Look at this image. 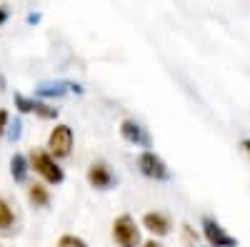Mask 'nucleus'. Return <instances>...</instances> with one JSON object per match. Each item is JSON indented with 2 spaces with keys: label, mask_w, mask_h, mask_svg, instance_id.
I'll use <instances>...</instances> for the list:
<instances>
[{
  "label": "nucleus",
  "mask_w": 250,
  "mask_h": 247,
  "mask_svg": "<svg viewBox=\"0 0 250 247\" xmlns=\"http://www.w3.org/2000/svg\"><path fill=\"white\" fill-rule=\"evenodd\" d=\"M28 162H30V172H35L45 185H62V180H65V170L60 168V162L48 150H40V148L30 150Z\"/></svg>",
  "instance_id": "1"
},
{
  "label": "nucleus",
  "mask_w": 250,
  "mask_h": 247,
  "mask_svg": "<svg viewBox=\"0 0 250 247\" xmlns=\"http://www.w3.org/2000/svg\"><path fill=\"white\" fill-rule=\"evenodd\" d=\"M138 165V170L143 177H148V180H155V182H168L173 180V172L168 168V162H165L155 150H143L135 160Z\"/></svg>",
  "instance_id": "2"
},
{
  "label": "nucleus",
  "mask_w": 250,
  "mask_h": 247,
  "mask_svg": "<svg viewBox=\"0 0 250 247\" xmlns=\"http://www.w3.org/2000/svg\"><path fill=\"white\" fill-rule=\"evenodd\" d=\"M113 240L118 247H140L143 235H140V225L135 222L133 215L123 212L113 220Z\"/></svg>",
  "instance_id": "3"
},
{
  "label": "nucleus",
  "mask_w": 250,
  "mask_h": 247,
  "mask_svg": "<svg viewBox=\"0 0 250 247\" xmlns=\"http://www.w3.org/2000/svg\"><path fill=\"white\" fill-rule=\"evenodd\" d=\"M200 232H203V240L208 242V247H238V237L228 232L223 228V222L213 215L200 217Z\"/></svg>",
  "instance_id": "4"
},
{
  "label": "nucleus",
  "mask_w": 250,
  "mask_h": 247,
  "mask_svg": "<svg viewBox=\"0 0 250 247\" xmlns=\"http://www.w3.org/2000/svg\"><path fill=\"white\" fill-rule=\"evenodd\" d=\"M73 145H75V135H73V128L65 125V122H58V125L50 130L48 135V152L60 162L73 155Z\"/></svg>",
  "instance_id": "5"
},
{
  "label": "nucleus",
  "mask_w": 250,
  "mask_h": 247,
  "mask_svg": "<svg viewBox=\"0 0 250 247\" xmlns=\"http://www.w3.org/2000/svg\"><path fill=\"white\" fill-rule=\"evenodd\" d=\"M85 180H88L90 188L98 190V192H108V190H113L118 185V177H115V172L110 170V165L105 160H93L88 165Z\"/></svg>",
  "instance_id": "6"
},
{
  "label": "nucleus",
  "mask_w": 250,
  "mask_h": 247,
  "mask_svg": "<svg viewBox=\"0 0 250 247\" xmlns=\"http://www.w3.org/2000/svg\"><path fill=\"white\" fill-rule=\"evenodd\" d=\"M120 137L125 142H130V145H135V148H143V150H150L153 148V137H150L148 128L140 125V122L133 120V117H125L120 122Z\"/></svg>",
  "instance_id": "7"
},
{
  "label": "nucleus",
  "mask_w": 250,
  "mask_h": 247,
  "mask_svg": "<svg viewBox=\"0 0 250 247\" xmlns=\"http://www.w3.org/2000/svg\"><path fill=\"white\" fill-rule=\"evenodd\" d=\"M140 228L148 230L153 235V240H160V237H168L173 232V220L165 215V212H160V210H150V212L143 215Z\"/></svg>",
  "instance_id": "8"
},
{
  "label": "nucleus",
  "mask_w": 250,
  "mask_h": 247,
  "mask_svg": "<svg viewBox=\"0 0 250 247\" xmlns=\"http://www.w3.org/2000/svg\"><path fill=\"white\" fill-rule=\"evenodd\" d=\"M18 230H20V220L13 202L5 195H0V237H13L18 235Z\"/></svg>",
  "instance_id": "9"
},
{
  "label": "nucleus",
  "mask_w": 250,
  "mask_h": 247,
  "mask_svg": "<svg viewBox=\"0 0 250 247\" xmlns=\"http://www.w3.org/2000/svg\"><path fill=\"white\" fill-rule=\"evenodd\" d=\"M68 93H75L80 95L83 88L78 85V82H68V80H58V82H43V85L35 88V95L38 97H62Z\"/></svg>",
  "instance_id": "10"
},
{
  "label": "nucleus",
  "mask_w": 250,
  "mask_h": 247,
  "mask_svg": "<svg viewBox=\"0 0 250 247\" xmlns=\"http://www.w3.org/2000/svg\"><path fill=\"white\" fill-rule=\"evenodd\" d=\"M28 202L33 205L35 210H48L50 202H53L50 188H48L45 182H33V185H28Z\"/></svg>",
  "instance_id": "11"
},
{
  "label": "nucleus",
  "mask_w": 250,
  "mask_h": 247,
  "mask_svg": "<svg viewBox=\"0 0 250 247\" xmlns=\"http://www.w3.org/2000/svg\"><path fill=\"white\" fill-rule=\"evenodd\" d=\"M28 175H30V162H28V155L15 152V155L10 157V177H13L18 185H25V182H28Z\"/></svg>",
  "instance_id": "12"
},
{
  "label": "nucleus",
  "mask_w": 250,
  "mask_h": 247,
  "mask_svg": "<svg viewBox=\"0 0 250 247\" xmlns=\"http://www.w3.org/2000/svg\"><path fill=\"white\" fill-rule=\"evenodd\" d=\"M30 115H35L40 120H58V108L48 105L43 100H33V113Z\"/></svg>",
  "instance_id": "13"
},
{
  "label": "nucleus",
  "mask_w": 250,
  "mask_h": 247,
  "mask_svg": "<svg viewBox=\"0 0 250 247\" xmlns=\"http://www.w3.org/2000/svg\"><path fill=\"white\" fill-rule=\"evenodd\" d=\"M55 247H90L85 240H83L80 235H73V232H65L58 237V245Z\"/></svg>",
  "instance_id": "14"
},
{
  "label": "nucleus",
  "mask_w": 250,
  "mask_h": 247,
  "mask_svg": "<svg viewBox=\"0 0 250 247\" xmlns=\"http://www.w3.org/2000/svg\"><path fill=\"white\" fill-rule=\"evenodd\" d=\"M180 235H183L185 247H198V232H195V228H190L188 222L180 225Z\"/></svg>",
  "instance_id": "15"
},
{
  "label": "nucleus",
  "mask_w": 250,
  "mask_h": 247,
  "mask_svg": "<svg viewBox=\"0 0 250 247\" xmlns=\"http://www.w3.org/2000/svg\"><path fill=\"white\" fill-rule=\"evenodd\" d=\"M8 128H10V113L8 110H0V140L5 137Z\"/></svg>",
  "instance_id": "16"
},
{
  "label": "nucleus",
  "mask_w": 250,
  "mask_h": 247,
  "mask_svg": "<svg viewBox=\"0 0 250 247\" xmlns=\"http://www.w3.org/2000/svg\"><path fill=\"white\" fill-rule=\"evenodd\" d=\"M8 18H10V10H8L5 5H0V28L8 23Z\"/></svg>",
  "instance_id": "17"
},
{
  "label": "nucleus",
  "mask_w": 250,
  "mask_h": 247,
  "mask_svg": "<svg viewBox=\"0 0 250 247\" xmlns=\"http://www.w3.org/2000/svg\"><path fill=\"white\" fill-rule=\"evenodd\" d=\"M240 150L250 157V137H243V140H240Z\"/></svg>",
  "instance_id": "18"
},
{
  "label": "nucleus",
  "mask_w": 250,
  "mask_h": 247,
  "mask_svg": "<svg viewBox=\"0 0 250 247\" xmlns=\"http://www.w3.org/2000/svg\"><path fill=\"white\" fill-rule=\"evenodd\" d=\"M140 247H163V245H160L158 240H148V242H143Z\"/></svg>",
  "instance_id": "19"
},
{
  "label": "nucleus",
  "mask_w": 250,
  "mask_h": 247,
  "mask_svg": "<svg viewBox=\"0 0 250 247\" xmlns=\"http://www.w3.org/2000/svg\"><path fill=\"white\" fill-rule=\"evenodd\" d=\"M38 20H40V15H35V13L28 15V23H38Z\"/></svg>",
  "instance_id": "20"
}]
</instances>
